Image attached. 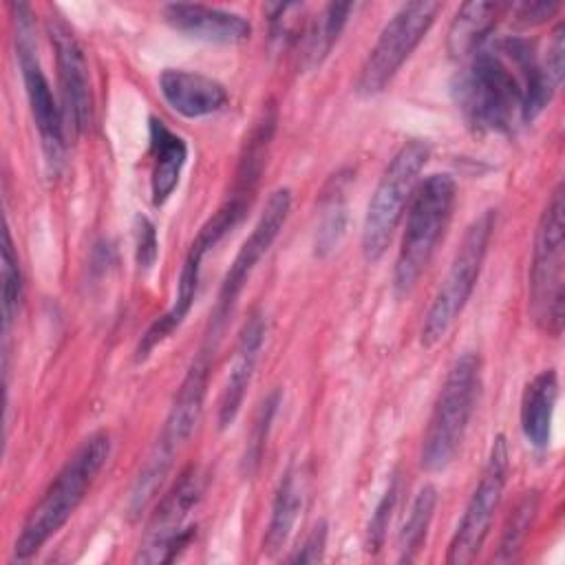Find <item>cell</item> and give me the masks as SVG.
Wrapping results in <instances>:
<instances>
[{
    "mask_svg": "<svg viewBox=\"0 0 565 565\" xmlns=\"http://www.w3.org/2000/svg\"><path fill=\"white\" fill-rule=\"evenodd\" d=\"M481 388V362L477 353L459 355L439 388L424 439L419 463L426 472L446 470L468 428Z\"/></svg>",
    "mask_w": 565,
    "mask_h": 565,
    "instance_id": "277c9868",
    "label": "cell"
},
{
    "mask_svg": "<svg viewBox=\"0 0 565 565\" xmlns=\"http://www.w3.org/2000/svg\"><path fill=\"white\" fill-rule=\"evenodd\" d=\"M437 505V490L426 483L419 488V492L413 499L411 512L402 525L399 539H397V550H399V561H413L422 545L426 543V534L435 514Z\"/></svg>",
    "mask_w": 565,
    "mask_h": 565,
    "instance_id": "cb8c5ba5",
    "label": "cell"
},
{
    "mask_svg": "<svg viewBox=\"0 0 565 565\" xmlns=\"http://www.w3.org/2000/svg\"><path fill=\"white\" fill-rule=\"evenodd\" d=\"M203 494V477L196 466L185 468L168 494L159 501L143 545L139 547L137 563H170L194 536V525L188 523L190 512L196 508Z\"/></svg>",
    "mask_w": 565,
    "mask_h": 565,
    "instance_id": "8fae6325",
    "label": "cell"
},
{
    "mask_svg": "<svg viewBox=\"0 0 565 565\" xmlns=\"http://www.w3.org/2000/svg\"><path fill=\"white\" fill-rule=\"evenodd\" d=\"M439 11V2L417 0L402 4L393 13L360 66L355 79V93L360 97H375L393 82L402 64L426 38Z\"/></svg>",
    "mask_w": 565,
    "mask_h": 565,
    "instance_id": "9c48e42d",
    "label": "cell"
},
{
    "mask_svg": "<svg viewBox=\"0 0 565 565\" xmlns=\"http://www.w3.org/2000/svg\"><path fill=\"white\" fill-rule=\"evenodd\" d=\"M536 512H539V492L530 490L519 499V503L514 505V510L510 512V516L503 525L497 561H512L514 558V554L521 550V545H523V541H525V536L532 527V521H534Z\"/></svg>",
    "mask_w": 565,
    "mask_h": 565,
    "instance_id": "4316f807",
    "label": "cell"
},
{
    "mask_svg": "<svg viewBox=\"0 0 565 565\" xmlns=\"http://www.w3.org/2000/svg\"><path fill=\"white\" fill-rule=\"evenodd\" d=\"M278 404H280V391H274L263 399V404L254 417L252 433L247 437V446H245V455H243V466L247 472H254L256 466L260 463V457H263V450L267 444V433H269V426H271Z\"/></svg>",
    "mask_w": 565,
    "mask_h": 565,
    "instance_id": "f1b7e54d",
    "label": "cell"
},
{
    "mask_svg": "<svg viewBox=\"0 0 565 565\" xmlns=\"http://www.w3.org/2000/svg\"><path fill=\"white\" fill-rule=\"evenodd\" d=\"M289 210H291V190L289 188H276L269 194L252 234L243 241L241 249L236 252V256H234V260H232V265H230V269L223 278V285H221L214 311H212V335H216L221 331L225 318L232 313V309L236 305V298L241 296V291H243L247 278L252 276L254 267L267 254V249L271 247L276 236L280 234L282 225L289 216Z\"/></svg>",
    "mask_w": 565,
    "mask_h": 565,
    "instance_id": "7c38bea8",
    "label": "cell"
},
{
    "mask_svg": "<svg viewBox=\"0 0 565 565\" xmlns=\"http://www.w3.org/2000/svg\"><path fill=\"white\" fill-rule=\"evenodd\" d=\"M455 199L457 185L450 174L435 172L415 185L393 269V289L397 296H408L426 269L452 218Z\"/></svg>",
    "mask_w": 565,
    "mask_h": 565,
    "instance_id": "3957f363",
    "label": "cell"
},
{
    "mask_svg": "<svg viewBox=\"0 0 565 565\" xmlns=\"http://www.w3.org/2000/svg\"><path fill=\"white\" fill-rule=\"evenodd\" d=\"M457 104L477 130L510 132L523 113V84L514 64L494 46L470 55L455 84Z\"/></svg>",
    "mask_w": 565,
    "mask_h": 565,
    "instance_id": "7a4b0ae2",
    "label": "cell"
},
{
    "mask_svg": "<svg viewBox=\"0 0 565 565\" xmlns=\"http://www.w3.org/2000/svg\"><path fill=\"white\" fill-rule=\"evenodd\" d=\"M13 11V42H15V55L20 64V73L24 79V90L31 108V117L35 121L44 161L49 172L57 174L64 163V150H66V126L62 106L55 104V97L51 93V84L42 71L40 57H38V42H35V24H33V11L26 4H11Z\"/></svg>",
    "mask_w": 565,
    "mask_h": 565,
    "instance_id": "ba28073f",
    "label": "cell"
},
{
    "mask_svg": "<svg viewBox=\"0 0 565 565\" xmlns=\"http://www.w3.org/2000/svg\"><path fill=\"white\" fill-rule=\"evenodd\" d=\"M430 148L424 139L406 141L386 170L382 172L362 223V254L366 263H375L384 256L399 221L404 214V205H408L413 190L417 185V177L426 166Z\"/></svg>",
    "mask_w": 565,
    "mask_h": 565,
    "instance_id": "8992f818",
    "label": "cell"
},
{
    "mask_svg": "<svg viewBox=\"0 0 565 565\" xmlns=\"http://www.w3.org/2000/svg\"><path fill=\"white\" fill-rule=\"evenodd\" d=\"M510 11L514 13L516 22H521L525 26H534V24H541L547 18H552L558 11V4H554V2H521V4H512Z\"/></svg>",
    "mask_w": 565,
    "mask_h": 565,
    "instance_id": "d6a6232c",
    "label": "cell"
},
{
    "mask_svg": "<svg viewBox=\"0 0 565 565\" xmlns=\"http://www.w3.org/2000/svg\"><path fill=\"white\" fill-rule=\"evenodd\" d=\"M508 470H510L508 441L503 435H497L490 446L488 461L483 466L479 483L472 490V497L463 510V516L450 539L448 556H446V561L450 565L472 563L477 558V554L481 552V547L488 539L494 512L503 497Z\"/></svg>",
    "mask_w": 565,
    "mask_h": 565,
    "instance_id": "30bf717a",
    "label": "cell"
},
{
    "mask_svg": "<svg viewBox=\"0 0 565 565\" xmlns=\"http://www.w3.org/2000/svg\"><path fill=\"white\" fill-rule=\"evenodd\" d=\"M159 88L170 108L188 119L214 115L227 106V90L221 82L183 68H166Z\"/></svg>",
    "mask_w": 565,
    "mask_h": 565,
    "instance_id": "ac0fdd59",
    "label": "cell"
},
{
    "mask_svg": "<svg viewBox=\"0 0 565 565\" xmlns=\"http://www.w3.org/2000/svg\"><path fill=\"white\" fill-rule=\"evenodd\" d=\"M302 508V479L300 472L296 468L285 470L276 494H274V503H271V516H269V525L263 539V552L267 556H274L276 552H280L296 525V519L300 514Z\"/></svg>",
    "mask_w": 565,
    "mask_h": 565,
    "instance_id": "44dd1931",
    "label": "cell"
},
{
    "mask_svg": "<svg viewBox=\"0 0 565 565\" xmlns=\"http://www.w3.org/2000/svg\"><path fill=\"white\" fill-rule=\"evenodd\" d=\"M494 221H497V212L494 210H486L483 214H479L463 232V238L452 256V263L448 267L446 278L441 280L426 316H424V324H422V347L433 349L435 344H439L446 333L450 331V327L455 324V320L459 318V313L463 311L483 258L488 254V243L494 230Z\"/></svg>",
    "mask_w": 565,
    "mask_h": 565,
    "instance_id": "52a82bcc",
    "label": "cell"
},
{
    "mask_svg": "<svg viewBox=\"0 0 565 565\" xmlns=\"http://www.w3.org/2000/svg\"><path fill=\"white\" fill-rule=\"evenodd\" d=\"M395 499H397V479L391 481V486L386 488L384 497L380 499V503L375 505V512L371 516V523L366 530V552H371V554L380 552L384 545L388 521H391V514L395 508Z\"/></svg>",
    "mask_w": 565,
    "mask_h": 565,
    "instance_id": "f546056e",
    "label": "cell"
},
{
    "mask_svg": "<svg viewBox=\"0 0 565 565\" xmlns=\"http://www.w3.org/2000/svg\"><path fill=\"white\" fill-rule=\"evenodd\" d=\"M46 31L55 51L64 126L73 135H82L90 128L93 121V95L84 49L77 42L73 29L57 15L49 18Z\"/></svg>",
    "mask_w": 565,
    "mask_h": 565,
    "instance_id": "4fadbf2b",
    "label": "cell"
},
{
    "mask_svg": "<svg viewBox=\"0 0 565 565\" xmlns=\"http://www.w3.org/2000/svg\"><path fill=\"white\" fill-rule=\"evenodd\" d=\"M177 450H172L170 446H166L163 441L157 439L152 452L148 455L137 481H135V488L130 492V514L137 516L139 512L146 510V505L154 499V494L159 492L170 466H172V457H174Z\"/></svg>",
    "mask_w": 565,
    "mask_h": 565,
    "instance_id": "484cf974",
    "label": "cell"
},
{
    "mask_svg": "<svg viewBox=\"0 0 565 565\" xmlns=\"http://www.w3.org/2000/svg\"><path fill=\"white\" fill-rule=\"evenodd\" d=\"M353 4L347 2H331L322 9V13L313 20V24L307 29V46H305V57L309 66H318L333 49L338 42L349 13Z\"/></svg>",
    "mask_w": 565,
    "mask_h": 565,
    "instance_id": "d4e9b609",
    "label": "cell"
},
{
    "mask_svg": "<svg viewBox=\"0 0 565 565\" xmlns=\"http://www.w3.org/2000/svg\"><path fill=\"white\" fill-rule=\"evenodd\" d=\"M210 355H212V347L203 349L192 360V364L172 399L170 413H168L163 430L159 435V441H163L172 450H179V446L190 439V435L194 433V428L201 419L203 402H205V393H207V377H210Z\"/></svg>",
    "mask_w": 565,
    "mask_h": 565,
    "instance_id": "e0dca14e",
    "label": "cell"
},
{
    "mask_svg": "<svg viewBox=\"0 0 565 565\" xmlns=\"http://www.w3.org/2000/svg\"><path fill=\"white\" fill-rule=\"evenodd\" d=\"M22 298V271L18 263V254L13 249V241L9 230H4V245H2V329L4 335L9 333L13 320L18 318Z\"/></svg>",
    "mask_w": 565,
    "mask_h": 565,
    "instance_id": "83f0119b",
    "label": "cell"
},
{
    "mask_svg": "<svg viewBox=\"0 0 565 565\" xmlns=\"http://www.w3.org/2000/svg\"><path fill=\"white\" fill-rule=\"evenodd\" d=\"M163 18L179 33L212 44H238L252 33L243 15L201 2H170L163 7Z\"/></svg>",
    "mask_w": 565,
    "mask_h": 565,
    "instance_id": "9a60e30c",
    "label": "cell"
},
{
    "mask_svg": "<svg viewBox=\"0 0 565 565\" xmlns=\"http://www.w3.org/2000/svg\"><path fill=\"white\" fill-rule=\"evenodd\" d=\"M212 247L196 236L185 254V260L181 265L179 271V282H177V294H174V302L170 305V309L157 318L148 331L141 335L137 349H135V360L143 362L159 344H163L185 320V316L192 309V302L196 298V289H199V276H201V263L203 256L210 252Z\"/></svg>",
    "mask_w": 565,
    "mask_h": 565,
    "instance_id": "2e32d148",
    "label": "cell"
},
{
    "mask_svg": "<svg viewBox=\"0 0 565 565\" xmlns=\"http://www.w3.org/2000/svg\"><path fill=\"white\" fill-rule=\"evenodd\" d=\"M347 227V205H344V179L342 174L333 177L322 196H320V214L316 225V254L327 256L333 252L344 236Z\"/></svg>",
    "mask_w": 565,
    "mask_h": 565,
    "instance_id": "603a6c76",
    "label": "cell"
},
{
    "mask_svg": "<svg viewBox=\"0 0 565 565\" xmlns=\"http://www.w3.org/2000/svg\"><path fill=\"white\" fill-rule=\"evenodd\" d=\"M263 340H265V320L260 313H252L238 333L234 355H232V362L227 369V377L221 388L218 413H216V422H218L221 430L232 426L234 419L238 417L247 386L254 377V369H256V362L260 355Z\"/></svg>",
    "mask_w": 565,
    "mask_h": 565,
    "instance_id": "5bb4252c",
    "label": "cell"
},
{
    "mask_svg": "<svg viewBox=\"0 0 565 565\" xmlns=\"http://www.w3.org/2000/svg\"><path fill=\"white\" fill-rule=\"evenodd\" d=\"M159 256V241H157V230L150 218L137 216V249H135V260L141 271L152 269L154 260Z\"/></svg>",
    "mask_w": 565,
    "mask_h": 565,
    "instance_id": "4dcf8cb0",
    "label": "cell"
},
{
    "mask_svg": "<svg viewBox=\"0 0 565 565\" xmlns=\"http://www.w3.org/2000/svg\"><path fill=\"white\" fill-rule=\"evenodd\" d=\"M150 157H152V170H150V194L152 205H163L174 188L179 185L181 170L188 159V146L183 137L172 132L161 119L150 117Z\"/></svg>",
    "mask_w": 565,
    "mask_h": 565,
    "instance_id": "d6986e66",
    "label": "cell"
},
{
    "mask_svg": "<svg viewBox=\"0 0 565 565\" xmlns=\"http://www.w3.org/2000/svg\"><path fill=\"white\" fill-rule=\"evenodd\" d=\"M324 545H327V523L320 521L313 525V530L309 532L305 543L298 547V552L289 556V561L291 563H318V561H322Z\"/></svg>",
    "mask_w": 565,
    "mask_h": 565,
    "instance_id": "1f68e13d",
    "label": "cell"
},
{
    "mask_svg": "<svg viewBox=\"0 0 565 565\" xmlns=\"http://www.w3.org/2000/svg\"><path fill=\"white\" fill-rule=\"evenodd\" d=\"M108 457V433L99 430L82 441V446L68 457V461L55 475L38 505L29 512L13 545V554L18 561L31 558L51 536H55L62 530V525L73 516L77 505L84 501L86 492L90 490Z\"/></svg>",
    "mask_w": 565,
    "mask_h": 565,
    "instance_id": "6da1fadb",
    "label": "cell"
},
{
    "mask_svg": "<svg viewBox=\"0 0 565 565\" xmlns=\"http://www.w3.org/2000/svg\"><path fill=\"white\" fill-rule=\"evenodd\" d=\"M556 399H558V375L554 369H545L536 373L523 388L521 430H523V437L536 448H545L550 444Z\"/></svg>",
    "mask_w": 565,
    "mask_h": 565,
    "instance_id": "ffe728a7",
    "label": "cell"
},
{
    "mask_svg": "<svg viewBox=\"0 0 565 565\" xmlns=\"http://www.w3.org/2000/svg\"><path fill=\"white\" fill-rule=\"evenodd\" d=\"M563 183L550 194L545 210L539 218L530 265V300L527 309L534 324L558 338L563 331L565 307V223H563Z\"/></svg>",
    "mask_w": 565,
    "mask_h": 565,
    "instance_id": "5b68a950",
    "label": "cell"
},
{
    "mask_svg": "<svg viewBox=\"0 0 565 565\" xmlns=\"http://www.w3.org/2000/svg\"><path fill=\"white\" fill-rule=\"evenodd\" d=\"M501 11L494 2H466L448 31V49L455 57H470L488 40L494 18Z\"/></svg>",
    "mask_w": 565,
    "mask_h": 565,
    "instance_id": "7402d4cb",
    "label": "cell"
}]
</instances>
